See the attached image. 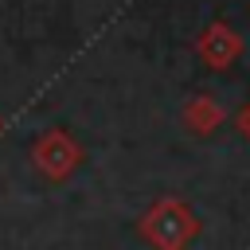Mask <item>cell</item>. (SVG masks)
Instances as JSON below:
<instances>
[{
  "label": "cell",
  "instance_id": "1",
  "mask_svg": "<svg viewBox=\"0 0 250 250\" xmlns=\"http://www.w3.org/2000/svg\"><path fill=\"white\" fill-rule=\"evenodd\" d=\"M195 215L180 203V199H164L145 215V234L160 246V250H184L195 234Z\"/></svg>",
  "mask_w": 250,
  "mask_h": 250
},
{
  "label": "cell",
  "instance_id": "2",
  "mask_svg": "<svg viewBox=\"0 0 250 250\" xmlns=\"http://www.w3.org/2000/svg\"><path fill=\"white\" fill-rule=\"evenodd\" d=\"M238 129H242V133H246V137H250V105H246V109H242V117H238Z\"/></svg>",
  "mask_w": 250,
  "mask_h": 250
}]
</instances>
